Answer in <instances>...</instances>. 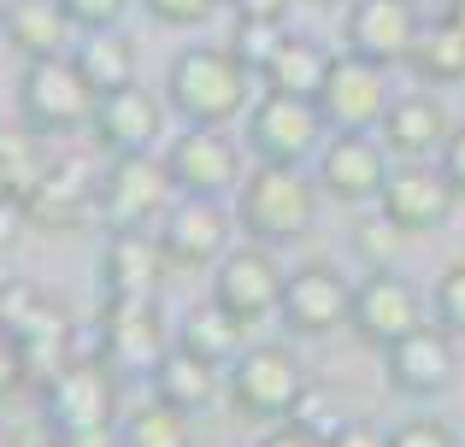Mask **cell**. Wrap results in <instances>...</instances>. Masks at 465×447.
<instances>
[{"mask_svg":"<svg viewBox=\"0 0 465 447\" xmlns=\"http://www.w3.org/2000/svg\"><path fill=\"white\" fill-rule=\"evenodd\" d=\"M165 106L183 124H230L253 106V71L230 47H183L165 65Z\"/></svg>","mask_w":465,"mask_h":447,"instance_id":"cell-1","label":"cell"},{"mask_svg":"<svg viewBox=\"0 0 465 447\" xmlns=\"http://www.w3.org/2000/svg\"><path fill=\"white\" fill-rule=\"evenodd\" d=\"M318 195L301 177V165H265L253 177H242L236 189V229H248V241H265V248H289L312 229Z\"/></svg>","mask_w":465,"mask_h":447,"instance_id":"cell-2","label":"cell"},{"mask_svg":"<svg viewBox=\"0 0 465 447\" xmlns=\"http://www.w3.org/2000/svg\"><path fill=\"white\" fill-rule=\"evenodd\" d=\"M171 347L177 342L165 335V318H159L153 300L106 295L101 318H94V354H101V365L113 371L118 383H153V371L165 365Z\"/></svg>","mask_w":465,"mask_h":447,"instance_id":"cell-3","label":"cell"},{"mask_svg":"<svg viewBox=\"0 0 465 447\" xmlns=\"http://www.w3.org/2000/svg\"><path fill=\"white\" fill-rule=\"evenodd\" d=\"M177 195L183 189L159 153H113V165L94 183V212L106 229H148L171 212Z\"/></svg>","mask_w":465,"mask_h":447,"instance_id":"cell-4","label":"cell"},{"mask_svg":"<svg viewBox=\"0 0 465 447\" xmlns=\"http://www.w3.org/2000/svg\"><path fill=\"white\" fill-rule=\"evenodd\" d=\"M94 101L101 94L89 89L83 65L71 53H47V59H24L18 77V112L35 136H71L94 118Z\"/></svg>","mask_w":465,"mask_h":447,"instance_id":"cell-5","label":"cell"},{"mask_svg":"<svg viewBox=\"0 0 465 447\" xmlns=\"http://www.w3.org/2000/svg\"><path fill=\"white\" fill-rule=\"evenodd\" d=\"M118 389L124 383L101 365V354L71 359L54 383L42 389V413L54 436H101V430H118Z\"/></svg>","mask_w":465,"mask_h":447,"instance_id":"cell-6","label":"cell"},{"mask_svg":"<svg viewBox=\"0 0 465 447\" xmlns=\"http://www.w3.org/2000/svg\"><path fill=\"white\" fill-rule=\"evenodd\" d=\"M330 124L318 112V101L307 94H283V89H265L260 101L248 106V148L253 160L265 165H307L312 153H324Z\"/></svg>","mask_w":465,"mask_h":447,"instance_id":"cell-7","label":"cell"},{"mask_svg":"<svg viewBox=\"0 0 465 447\" xmlns=\"http://www.w3.org/2000/svg\"><path fill=\"white\" fill-rule=\"evenodd\" d=\"M301 389H307V377H301V359L289 354V347H242L236 359H230V406H236L242 418H260V424H272V418H289V406L301 401Z\"/></svg>","mask_w":465,"mask_h":447,"instance_id":"cell-8","label":"cell"},{"mask_svg":"<svg viewBox=\"0 0 465 447\" xmlns=\"http://www.w3.org/2000/svg\"><path fill=\"white\" fill-rule=\"evenodd\" d=\"M283 283H289V271L277 265V248H265V241L230 248L224 259L213 265V300L242 324L272 318L277 300H283Z\"/></svg>","mask_w":465,"mask_h":447,"instance_id":"cell-9","label":"cell"},{"mask_svg":"<svg viewBox=\"0 0 465 447\" xmlns=\"http://www.w3.org/2000/svg\"><path fill=\"white\" fill-rule=\"evenodd\" d=\"M389 171H395V153L383 148V136H365V130H336L318 153V189L341 207H365L383 195Z\"/></svg>","mask_w":465,"mask_h":447,"instance_id":"cell-10","label":"cell"},{"mask_svg":"<svg viewBox=\"0 0 465 447\" xmlns=\"http://www.w3.org/2000/svg\"><path fill=\"white\" fill-rule=\"evenodd\" d=\"M312 101H318L330 130H377L395 94L383 83V65H371L360 53H330V71H324Z\"/></svg>","mask_w":465,"mask_h":447,"instance_id":"cell-11","label":"cell"},{"mask_svg":"<svg viewBox=\"0 0 465 447\" xmlns=\"http://www.w3.org/2000/svg\"><path fill=\"white\" fill-rule=\"evenodd\" d=\"M454 200H460V189L448 183L442 165H430V160H395L383 195H377V212H383L389 224H401L407 236H424V229H442L448 224Z\"/></svg>","mask_w":465,"mask_h":447,"instance_id":"cell-12","label":"cell"},{"mask_svg":"<svg viewBox=\"0 0 465 447\" xmlns=\"http://www.w3.org/2000/svg\"><path fill=\"white\" fill-rule=\"evenodd\" d=\"M383 371H389V389L407 394V401H436V394L454 389V330L442 324H419L407 330L395 347H383Z\"/></svg>","mask_w":465,"mask_h":447,"instance_id":"cell-13","label":"cell"},{"mask_svg":"<svg viewBox=\"0 0 465 447\" xmlns=\"http://www.w3.org/2000/svg\"><path fill=\"white\" fill-rule=\"evenodd\" d=\"M236 219H230L224 207H218V195H177L171 200V212L159 219V248H165L171 265H183V271H201V265H218L224 259V241Z\"/></svg>","mask_w":465,"mask_h":447,"instance_id":"cell-14","label":"cell"},{"mask_svg":"<svg viewBox=\"0 0 465 447\" xmlns=\"http://www.w3.org/2000/svg\"><path fill=\"white\" fill-rule=\"evenodd\" d=\"M424 18L419 0H348V24H341V42L348 53L371 59V65H401L412 59V42H419Z\"/></svg>","mask_w":465,"mask_h":447,"instance_id":"cell-15","label":"cell"},{"mask_svg":"<svg viewBox=\"0 0 465 447\" xmlns=\"http://www.w3.org/2000/svg\"><path fill=\"white\" fill-rule=\"evenodd\" d=\"M424 324V300H419V288L407 283V277H395V271H365V283L353 288V318H348V330L360 335L365 347H395L407 330H419Z\"/></svg>","mask_w":465,"mask_h":447,"instance_id":"cell-16","label":"cell"},{"mask_svg":"<svg viewBox=\"0 0 465 447\" xmlns=\"http://www.w3.org/2000/svg\"><path fill=\"white\" fill-rule=\"evenodd\" d=\"M277 318H283L295 335H312V342L336 335L341 324L353 318V288H348V277L330 271V265H301V271H289L283 300H277Z\"/></svg>","mask_w":465,"mask_h":447,"instance_id":"cell-17","label":"cell"},{"mask_svg":"<svg viewBox=\"0 0 465 447\" xmlns=\"http://www.w3.org/2000/svg\"><path fill=\"white\" fill-rule=\"evenodd\" d=\"M165 165L183 195H230V189H242V148L224 136V124H189L165 148Z\"/></svg>","mask_w":465,"mask_h":447,"instance_id":"cell-18","label":"cell"},{"mask_svg":"<svg viewBox=\"0 0 465 447\" xmlns=\"http://www.w3.org/2000/svg\"><path fill=\"white\" fill-rule=\"evenodd\" d=\"M159 130H165V106H159L148 89H136V83L101 94V101H94V118H89V136L101 141L106 153H153Z\"/></svg>","mask_w":465,"mask_h":447,"instance_id":"cell-19","label":"cell"},{"mask_svg":"<svg viewBox=\"0 0 465 447\" xmlns=\"http://www.w3.org/2000/svg\"><path fill=\"white\" fill-rule=\"evenodd\" d=\"M165 271H171V259H165V248H159L153 229H113V236H106V253H101L106 295L153 300L159 283H165Z\"/></svg>","mask_w":465,"mask_h":447,"instance_id":"cell-20","label":"cell"},{"mask_svg":"<svg viewBox=\"0 0 465 447\" xmlns=\"http://www.w3.org/2000/svg\"><path fill=\"white\" fill-rule=\"evenodd\" d=\"M94 183H101V177L83 171V160H47L42 171H35V189H30V200H24V212L42 229H65L94 207Z\"/></svg>","mask_w":465,"mask_h":447,"instance_id":"cell-21","label":"cell"},{"mask_svg":"<svg viewBox=\"0 0 465 447\" xmlns=\"http://www.w3.org/2000/svg\"><path fill=\"white\" fill-rule=\"evenodd\" d=\"M448 112L436 106V94H395L383 112V124H377V136H383V148L395 153V160H430V153H442L448 141Z\"/></svg>","mask_w":465,"mask_h":447,"instance_id":"cell-22","label":"cell"},{"mask_svg":"<svg viewBox=\"0 0 465 447\" xmlns=\"http://www.w3.org/2000/svg\"><path fill=\"white\" fill-rule=\"evenodd\" d=\"M153 401H165V406H177V413H206V406L218 401V389H224V365H213V359H201L194 347H171L165 354V365L153 371Z\"/></svg>","mask_w":465,"mask_h":447,"instance_id":"cell-23","label":"cell"},{"mask_svg":"<svg viewBox=\"0 0 465 447\" xmlns=\"http://www.w3.org/2000/svg\"><path fill=\"white\" fill-rule=\"evenodd\" d=\"M18 359H24V383H30L35 394H42L71 359H77V330H71V312H65L59 295H54V306L35 318V330L18 335Z\"/></svg>","mask_w":465,"mask_h":447,"instance_id":"cell-24","label":"cell"},{"mask_svg":"<svg viewBox=\"0 0 465 447\" xmlns=\"http://www.w3.org/2000/svg\"><path fill=\"white\" fill-rule=\"evenodd\" d=\"M71 12L65 0H12L6 6V42L24 59H47V53H71Z\"/></svg>","mask_w":465,"mask_h":447,"instance_id":"cell-25","label":"cell"},{"mask_svg":"<svg viewBox=\"0 0 465 447\" xmlns=\"http://www.w3.org/2000/svg\"><path fill=\"white\" fill-rule=\"evenodd\" d=\"M71 59L83 65V77H89L94 94H113V89H124V83H136V47L113 30H83V42L71 47Z\"/></svg>","mask_w":465,"mask_h":447,"instance_id":"cell-26","label":"cell"},{"mask_svg":"<svg viewBox=\"0 0 465 447\" xmlns=\"http://www.w3.org/2000/svg\"><path fill=\"white\" fill-rule=\"evenodd\" d=\"M242 330H248L242 318H230V312L218 306V300H206V306L183 312L177 342H183V347H194L201 359H213V365H230V359L242 354Z\"/></svg>","mask_w":465,"mask_h":447,"instance_id":"cell-27","label":"cell"},{"mask_svg":"<svg viewBox=\"0 0 465 447\" xmlns=\"http://www.w3.org/2000/svg\"><path fill=\"white\" fill-rule=\"evenodd\" d=\"M324 71H330V53L312 42V35H283V47H277V59H272V71H265V89H283V94H318V83H324Z\"/></svg>","mask_w":465,"mask_h":447,"instance_id":"cell-28","label":"cell"},{"mask_svg":"<svg viewBox=\"0 0 465 447\" xmlns=\"http://www.w3.org/2000/svg\"><path fill=\"white\" fill-rule=\"evenodd\" d=\"M412 71H419L424 83H465V30L454 18L442 24H424L419 42H412Z\"/></svg>","mask_w":465,"mask_h":447,"instance_id":"cell-29","label":"cell"},{"mask_svg":"<svg viewBox=\"0 0 465 447\" xmlns=\"http://www.w3.org/2000/svg\"><path fill=\"white\" fill-rule=\"evenodd\" d=\"M118 447H189V413L165 401L130 406V418H118Z\"/></svg>","mask_w":465,"mask_h":447,"instance_id":"cell-30","label":"cell"},{"mask_svg":"<svg viewBox=\"0 0 465 447\" xmlns=\"http://www.w3.org/2000/svg\"><path fill=\"white\" fill-rule=\"evenodd\" d=\"M224 47L253 71V77H265L272 59H277V47H283V24H277V18H236V30H230Z\"/></svg>","mask_w":465,"mask_h":447,"instance_id":"cell-31","label":"cell"},{"mask_svg":"<svg viewBox=\"0 0 465 447\" xmlns=\"http://www.w3.org/2000/svg\"><path fill=\"white\" fill-rule=\"evenodd\" d=\"M54 306V295H47L42 283H30V277H6L0 283V330L18 342L24 330H35V318Z\"/></svg>","mask_w":465,"mask_h":447,"instance_id":"cell-32","label":"cell"},{"mask_svg":"<svg viewBox=\"0 0 465 447\" xmlns=\"http://www.w3.org/2000/svg\"><path fill=\"white\" fill-rule=\"evenodd\" d=\"M289 424H295V430H307V436H318V442H330L341 424H348V413H341L336 389H324V383L312 389V383H307V389H301V401L289 406Z\"/></svg>","mask_w":465,"mask_h":447,"instance_id":"cell-33","label":"cell"},{"mask_svg":"<svg viewBox=\"0 0 465 447\" xmlns=\"http://www.w3.org/2000/svg\"><path fill=\"white\" fill-rule=\"evenodd\" d=\"M401 241H407V229L389 224L383 212H377V219H365L360 229H353V253L365 259V271H389V265H395V253H401Z\"/></svg>","mask_w":465,"mask_h":447,"instance_id":"cell-34","label":"cell"},{"mask_svg":"<svg viewBox=\"0 0 465 447\" xmlns=\"http://www.w3.org/2000/svg\"><path fill=\"white\" fill-rule=\"evenodd\" d=\"M436 324L465 335V265H448L442 283H436Z\"/></svg>","mask_w":465,"mask_h":447,"instance_id":"cell-35","label":"cell"},{"mask_svg":"<svg viewBox=\"0 0 465 447\" xmlns=\"http://www.w3.org/2000/svg\"><path fill=\"white\" fill-rule=\"evenodd\" d=\"M142 6H148V18L171 24V30H194V24H206L224 0H142Z\"/></svg>","mask_w":465,"mask_h":447,"instance_id":"cell-36","label":"cell"},{"mask_svg":"<svg viewBox=\"0 0 465 447\" xmlns=\"http://www.w3.org/2000/svg\"><path fill=\"white\" fill-rule=\"evenodd\" d=\"M389 447H460V436L436 418H407V424L389 430Z\"/></svg>","mask_w":465,"mask_h":447,"instance_id":"cell-37","label":"cell"},{"mask_svg":"<svg viewBox=\"0 0 465 447\" xmlns=\"http://www.w3.org/2000/svg\"><path fill=\"white\" fill-rule=\"evenodd\" d=\"M124 6L130 0H65V12H71L77 30H113V24L124 18Z\"/></svg>","mask_w":465,"mask_h":447,"instance_id":"cell-38","label":"cell"},{"mask_svg":"<svg viewBox=\"0 0 465 447\" xmlns=\"http://www.w3.org/2000/svg\"><path fill=\"white\" fill-rule=\"evenodd\" d=\"M324 447H389V430H377L371 418H348Z\"/></svg>","mask_w":465,"mask_h":447,"instance_id":"cell-39","label":"cell"},{"mask_svg":"<svg viewBox=\"0 0 465 447\" xmlns=\"http://www.w3.org/2000/svg\"><path fill=\"white\" fill-rule=\"evenodd\" d=\"M18 389H24V359H18V342L0 330V401L18 394Z\"/></svg>","mask_w":465,"mask_h":447,"instance_id":"cell-40","label":"cell"},{"mask_svg":"<svg viewBox=\"0 0 465 447\" xmlns=\"http://www.w3.org/2000/svg\"><path fill=\"white\" fill-rule=\"evenodd\" d=\"M442 171H448V183L465 195V124L448 130V141H442Z\"/></svg>","mask_w":465,"mask_h":447,"instance_id":"cell-41","label":"cell"},{"mask_svg":"<svg viewBox=\"0 0 465 447\" xmlns=\"http://www.w3.org/2000/svg\"><path fill=\"white\" fill-rule=\"evenodd\" d=\"M260 447H324V442H318V436H307V430H295L289 418H277V424L260 436Z\"/></svg>","mask_w":465,"mask_h":447,"instance_id":"cell-42","label":"cell"},{"mask_svg":"<svg viewBox=\"0 0 465 447\" xmlns=\"http://www.w3.org/2000/svg\"><path fill=\"white\" fill-rule=\"evenodd\" d=\"M224 6L236 12V18H277V24L289 18V0H224Z\"/></svg>","mask_w":465,"mask_h":447,"instance_id":"cell-43","label":"cell"},{"mask_svg":"<svg viewBox=\"0 0 465 447\" xmlns=\"http://www.w3.org/2000/svg\"><path fill=\"white\" fill-rule=\"evenodd\" d=\"M442 18H454L460 30H465V0H448V12H442Z\"/></svg>","mask_w":465,"mask_h":447,"instance_id":"cell-44","label":"cell"},{"mask_svg":"<svg viewBox=\"0 0 465 447\" xmlns=\"http://www.w3.org/2000/svg\"><path fill=\"white\" fill-rule=\"evenodd\" d=\"M312 6H348V0H312Z\"/></svg>","mask_w":465,"mask_h":447,"instance_id":"cell-45","label":"cell"},{"mask_svg":"<svg viewBox=\"0 0 465 447\" xmlns=\"http://www.w3.org/2000/svg\"><path fill=\"white\" fill-rule=\"evenodd\" d=\"M0 35H6V12H0Z\"/></svg>","mask_w":465,"mask_h":447,"instance_id":"cell-46","label":"cell"},{"mask_svg":"<svg viewBox=\"0 0 465 447\" xmlns=\"http://www.w3.org/2000/svg\"><path fill=\"white\" fill-rule=\"evenodd\" d=\"M0 447H12V442H6V436H0Z\"/></svg>","mask_w":465,"mask_h":447,"instance_id":"cell-47","label":"cell"},{"mask_svg":"<svg viewBox=\"0 0 465 447\" xmlns=\"http://www.w3.org/2000/svg\"><path fill=\"white\" fill-rule=\"evenodd\" d=\"M54 447H59V442H54Z\"/></svg>","mask_w":465,"mask_h":447,"instance_id":"cell-48","label":"cell"}]
</instances>
